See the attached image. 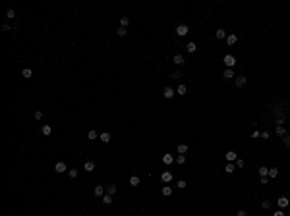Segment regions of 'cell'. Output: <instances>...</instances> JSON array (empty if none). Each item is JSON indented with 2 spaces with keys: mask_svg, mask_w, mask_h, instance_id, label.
Here are the masks:
<instances>
[{
  "mask_svg": "<svg viewBox=\"0 0 290 216\" xmlns=\"http://www.w3.org/2000/svg\"><path fill=\"white\" fill-rule=\"evenodd\" d=\"M222 62H224L226 68H234V66H236V56H234V54H224Z\"/></svg>",
  "mask_w": 290,
  "mask_h": 216,
  "instance_id": "cell-1",
  "label": "cell"
},
{
  "mask_svg": "<svg viewBox=\"0 0 290 216\" xmlns=\"http://www.w3.org/2000/svg\"><path fill=\"white\" fill-rule=\"evenodd\" d=\"M188 33H190V27L186 23H180L178 27H176V35H178V37H186Z\"/></svg>",
  "mask_w": 290,
  "mask_h": 216,
  "instance_id": "cell-2",
  "label": "cell"
},
{
  "mask_svg": "<svg viewBox=\"0 0 290 216\" xmlns=\"http://www.w3.org/2000/svg\"><path fill=\"white\" fill-rule=\"evenodd\" d=\"M276 205H279L281 208H286V207L290 205V199L286 197V195H282V197H279V199H276Z\"/></svg>",
  "mask_w": 290,
  "mask_h": 216,
  "instance_id": "cell-3",
  "label": "cell"
},
{
  "mask_svg": "<svg viewBox=\"0 0 290 216\" xmlns=\"http://www.w3.org/2000/svg\"><path fill=\"white\" fill-rule=\"evenodd\" d=\"M54 170L58 172V174H64V172H68V166H66V162L60 160V162H56V164H54Z\"/></svg>",
  "mask_w": 290,
  "mask_h": 216,
  "instance_id": "cell-4",
  "label": "cell"
},
{
  "mask_svg": "<svg viewBox=\"0 0 290 216\" xmlns=\"http://www.w3.org/2000/svg\"><path fill=\"white\" fill-rule=\"evenodd\" d=\"M246 81H248V79H246V75H238V77L234 79V85H236L238 89H242V87L246 85Z\"/></svg>",
  "mask_w": 290,
  "mask_h": 216,
  "instance_id": "cell-5",
  "label": "cell"
},
{
  "mask_svg": "<svg viewBox=\"0 0 290 216\" xmlns=\"http://www.w3.org/2000/svg\"><path fill=\"white\" fill-rule=\"evenodd\" d=\"M172 178H174V176H172V172H168V170H166V172H162V174H161V179L165 181L166 185H168V183L172 181Z\"/></svg>",
  "mask_w": 290,
  "mask_h": 216,
  "instance_id": "cell-6",
  "label": "cell"
},
{
  "mask_svg": "<svg viewBox=\"0 0 290 216\" xmlns=\"http://www.w3.org/2000/svg\"><path fill=\"white\" fill-rule=\"evenodd\" d=\"M176 95V89H172V87H165V91H162V97L165 98H172Z\"/></svg>",
  "mask_w": 290,
  "mask_h": 216,
  "instance_id": "cell-7",
  "label": "cell"
},
{
  "mask_svg": "<svg viewBox=\"0 0 290 216\" xmlns=\"http://www.w3.org/2000/svg\"><path fill=\"white\" fill-rule=\"evenodd\" d=\"M188 151H190V147L186 143H178V147H176V152H178V154H186Z\"/></svg>",
  "mask_w": 290,
  "mask_h": 216,
  "instance_id": "cell-8",
  "label": "cell"
},
{
  "mask_svg": "<svg viewBox=\"0 0 290 216\" xmlns=\"http://www.w3.org/2000/svg\"><path fill=\"white\" fill-rule=\"evenodd\" d=\"M222 77H224V79H234L236 77V75H234V69H232V68H226L224 72H222Z\"/></svg>",
  "mask_w": 290,
  "mask_h": 216,
  "instance_id": "cell-9",
  "label": "cell"
},
{
  "mask_svg": "<svg viewBox=\"0 0 290 216\" xmlns=\"http://www.w3.org/2000/svg\"><path fill=\"white\" fill-rule=\"evenodd\" d=\"M97 168V164L93 160H85V164H83V170H87V172H93Z\"/></svg>",
  "mask_w": 290,
  "mask_h": 216,
  "instance_id": "cell-10",
  "label": "cell"
},
{
  "mask_svg": "<svg viewBox=\"0 0 290 216\" xmlns=\"http://www.w3.org/2000/svg\"><path fill=\"white\" fill-rule=\"evenodd\" d=\"M186 93H188V87H186L184 83H180L178 87H176V95H180V97H184Z\"/></svg>",
  "mask_w": 290,
  "mask_h": 216,
  "instance_id": "cell-11",
  "label": "cell"
},
{
  "mask_svg": "<svg viewBox=\"0 0 290 216\" xmlns=\"http://www.w3.org/2000/svg\"><path fill=\"white\" fill-rule=\"evenodd\" d=\"M93 195H95V197H103V195H105V187H103V185H95Z\"/></svg>",
  "mask_w": 290,
  "mask_h": 216,
  "instance_id": "cell-12",
  "label": "cell"
},
{
  "mask_svg": "<svg viewBox=\"0 0 290 216\" xmlns=\"http://www.w3.org/2000/svg\"><path fill=\"white\" fill-rule=\"evenodd\" d=\"M224 157H226V160H228V162H236V160H238V154H236L234 151H228Z\"/></svg>",
  "mask_w": 290,
  "mask_h": 216,
  "instance_id": "cell-13",
  "label": "cell"
},
{
  "mask_svg": "<svg viewBox=\"0 0 290 216\" xmlns=\"http://www.w3.org/2000/svg\"><path fill=\"white\" fill-rule=\"evenodd\" d=\"M172 62H174L176 66H184V62H186V60H184V56H182V54H174Z\"/></svg>",
  "mask_w": 290,
  "mask_h": 216,
  "instance_id": "cell-14",
  "label": "cell"
},
{
  "mask_svg": "<svg viewBox=\"0 0 290 216\" xmlns=\"http://www.w3.org/2000/svg\"><path fill=\"white\" fill-rule=\"evenodd\" d=\"M226 42H228V45H236V42H238V35H234V33L226 35Z\"/></svg>",
  "mask_w": 290,
  "mask_h": 216,
  "instance_id": "cell-15",
  "label": "cell"
},
{
  "mask_svg": "<svg viewBox=\"0 0 290 216\" xmlns=\"http://www.w3.org/2000/svg\"><path fill=\"white\" fill-rule=\"evenodd\" d=\"M162 162L168 166V164H172V162H176V158L172 157V154H162Z\"/></svg>",
  "mask_w": 290,
  "mask_h": 216,
  "instance_id": "cell-16",
  "label": "cell"
},
{
  "mask_svg": "<svg viewBox=\"0 0 290 216\" xmlns=\"http://www.w3.org/2000/svg\"><path fill=\"white\" fill-rule=\"evenodd\" d=\"M99 139H101L103 143H110V139H112V135L108 133V131H105V133H101L99 135Z\"/></svg>",
  "mask_w": 290,
  "mask_h": 216,
  "instance_id": "cell-17",
  "label": "cell"
},
{
  "mask_svg": "<svg viewBox=\"0 0 290 216\" xmlns=\"http://www.w3.org/2000/svg\"><path fill=\"white\" fill-rule=\"evenodd\" d=\"M41 133L43 135H51L52 133V127H51V125H46V124H43L41 125Z\"/></svg>",
  "mask_w": 290,
  "mask_h": 216,
  "instance_id": "cell-18",
  "label": "cell"
},
{
  "mask_svg": "<svg viewBox=\"0 0 290 216\" xmlns=\"http://www.w3.org/2000/svg\"><path fill=\"white\" fill-rule=\"evenodd\" d=\"M275 133L279 135V137H284V135H286V129H284V125H276Z\"/></svg>",
  "mask_w": 290,
  "mask_h": 216,
  "instance_id": "cell-19",
  "label": "cell"
},
{
  "mask_svg": "<svg viewBox=\"0 0 290 216\" xmlns=\"http://www.w3.org/2000/svg\"><path fill=\"white\" fill-rule=\"evenodd\" d=\"M128 25H130V18H128V16H122V18H120V27H128Z\"/></svg>",
  "mask_w": 290,
  "mask_h": 216,
  "instance_id": "cell-20",
  "label": "cell"
},
{
  "mask_svg": "<svg viewBox=\"0 0 290 216\" xmlns=\"http://www.w3.org/2000/svg\"><path fill=\"white\" fill-rule=\"evenodd\" d=\"M161 193L165 195V197H170V195H172V187H170V185H165V187L161 189Z\"/></svg>",
  "mask_w": 290,
  "mask_h": 216,
  "instance_id": "cell-21",
  "label": "cell"
},
{
  "mask_svg": "<svg viewBox=\"0 0 290 216\" xmlns=\"http://www.w3.org/2000/svg\"><path fill=\"white\" fill-rule=\"evenodd\" d=\"M87 139H89V141H95V139H99V133H97L95 129H89V133H87Z\"/></svg>",
  "mask_w": 290,
  "mask_h": 216,
  "instance_id": "cell-22",
  "label": "cell"
},
{
  "mask_svg": "<svg viewBox=\"0 0 290 216\" xmlns=\"http://www.w3.org/2000/svg\"><path fill=\"white\" fill-rule=\"evenodd\" d=\"M259 176H261V178H267L269 176V168L267 166H259Z\"/></svg>",
  "mask_w": 290,
  "mask_h": 216,
  "instance_id": "cell-23",
  "label": "cell"
},
{
  "mask_svg": "<svg viewBox=\"0 0 290 216\" xmlns=\"http://www.w3.org/2000/svg\"><path fill=\"white\" fill-rule=\"evenodd\" d=\"M215 37H217V39H224V41H226V31H224V29H217Z\"/></svg>",
  "mask_w": 290,
  "mask_h": 216,
  "instance_id": "cell-24",
  "label": "cell"
},
{
  "mask_svg": "<svg viewBox=\"0 0 290 216\" xmlns=\"http://www.w3.org/2000/svg\"><path fill=\"white\" fill-rule=\"evenodd\" d=\"M116 189H118V187H116L114 183H108V185H106V193H108V195H114Z\"/></svg>",
  "mask_w": 290,
  "mask_h": 216,
  "instance_id": "cell-25",
  "label": "cell"
},
{
  "mask_svg": "<svg viewBox=\"0 0 290 216\" xmlns=\"http://www.w3.org/2000/svg\"><path fill=\"white\" fill-rule=\"evenodd\" d=\"M186 50L188 52H195L197 50V45H195V42H188V45H186Z\"/></svg>",
  "mask_w": 290,
  "mask_h": 216,
  "instance_id": "cell-26",
  "label": "cell"
},
{
  "mask_svg": "<svg viewBox=\"0 0 290 216\" xmlns=\"http://www.w3.org/2000/svg\"><path fill=\"white\" fill-rule=\"evenodd\" d=\"M234 170H236V164H232V162H228V164H226V168H224L226 174H232Z\"/></svg>",
  "mask_w": 290,
  "mask_h": 216,
  "instance_id": "cell-27",
  "label": "cell"
},
{
  "mask_svg": "<svg viewBox=\"0 0 290 216\" xmlns=\"http://www.w3.org/2000/svg\"><path fill=\"white\" fill-rule=\"evenodd\" d=\"M21 75H23V77H25V79H29V77H31V75H33V69H29V68L21 69Z\"/></svg>",
  "mask_w": 290,
  "mask_h": 216,
  "instance_id": "cell-28",
  "label": "cell"
},
{
  "mask_svg": "<svg viewBox=\"0 0 290 216\" xmlns=\"http://www.w3.org/2000/svg\"><path fill=\"white\" fill-rule=\"evenodd\" d=\"M103 203H105V205H112V195L105 193V195H103Z\"/></svg>",
  "mask_w": 290,
  "mask_h": 216,
  "instance_id": "cell-29",
  "label": "cell"
},
{
  "mask_svg": "<svg viewBox=\"0 0 290 216\" xmlns=\"http://www.w3.org/2000/svg\"><path fill=\"white\" fill-rule=\"evenodd\" d=\"M116 35H118V37H126V35H128V29L118 27V29H116Z\"/></svg>",
  "mask_w": 290,
  "mask_h": 216,
  "instance_id": "cell-30",
  "label": "cell"
},
{
  "mask_svg": "<svg viewBox=\"0 0 290 216\" xmlns=\"http://www.w3.org/2000/svg\"><path fill=\"white\" fill-rule=\"evenodd\" d=\"M6 18H8V19H14V18H16V10H14V8L6 10Z\"/></svg>",
  "mask_w": 290,
  "mask_h": 216,
  "instance_id": "cell-31",
  "label": "cell"
},
{
  "mask_svg": "<svg viewBox=\"0 0 290 216\" xmlns=\"http://www.w3.org/2000/svg\"><path fill=\"white\" fill-rule=\"evenodd\" d=\"M276 176H279V170H276V168H269V176H267V178H273V179H275Z\"/></svg>",
  "mask_w": 290,
  "mask_h": 216,
  "instance_id": "cell-32",
  "label": "cell"
},
{
  "mask_svg": "<svg viewBox=\"0 0 290 216\" xmlns=\"http://www.w3.org/2000/svg\"><path fill=\"white\" fill-rule=\"evenodd\" d=\"M130 185H134V187H135V185H139V178H138V176H132V178H130Z\"/></svg>",
  "mask_w": 290,
  "mask_h": 216,
  "instance_id": "cell-33",
  "label": "cell"
},
{
  "mask_svg": "<svg viewBox=\"0 0 290 216\" xmlns=\"http://www.w3.org/2000/svg\"><path fill=\"white\" fill-rule=\"evenodd\" d=\"M176 162H178L180 166H184L186 164V157H184V154H178V157H176Z\"/></svg>",
  "mask_w": 290,
  "mask_h": 216,
  "instance_id": "cell-34",
  "label": "cell"
},
{
  "mask_svg": "<svg viewBox=\"0 0 290 216\" xmlns=\"http://www.w3.org/2000/svg\"><path fill=\"white\" fill-rule=\"evenodd\" d=\"M170 77H172V79H180V77H182V72H180V69H176V72H172V74H170Z\"/></svg>",
  "mask_w": 290,
  "mask_h": 216,
  "instance_id": "cell-35",
  "label": "cell"
},
{
  "mask_svg": "<svg viewBox=\"0 0 290 216\" xmlns=\"http://www.w3.org/2000/svg\"><path fill=\"white\" fill-rule=\"evenodd\" d=\"M282 143H284V147H288V149H290V135H288V133L282 137Z\"/></svg>",
  "mask_w": 290,
  "mask_h": 216,
  "instance_id": "cell-36",
  "label": "cell"
},
{
  "mask_svg": "<svg viewBox=\"0 0 290 216\" xmlns=\"http://www.w3.org/2000/svg\"><path fill=\"white\" fill-rule=\"evenodd\" d=\"M68 176H70L72 179H74V178H78V170H76V168H72V170H68Z\"/></svg>",
  "mask_w": 290,
  "mask_h": 216,
  "instance_id": "cell-37",
  "label": "cell"
},
{
  "mask_svg": "<svg viewBox=\"0 0 290 216\" xmlns=\"http://www.w3.org/2000/svg\"><path fill=\"white\" fill-rule=\"evenodd\" d=\"M176 185H178V189H186V185H188V183H186L184 179H178V181H176Z\"/></svg>",
  "mask_w": 290,
  "mask_h": 216,
  "instance_id": "cell-38",
  "label": "cell"
},
{
  "mask_svg": "<svg viewBox=\"0 0 290 216\" xmlns=\"http://www.w3.org/2000/svg\"><path fill=\"white\" fill-rule=\"evenodd\" d=\"M234 164H236V168H244V158H238Z\"/></svg>",
  "mask_w": 290,
  "mask_h": 216,
  "instance_id": "cell-39",
  "label": "cell"
},
{
  "mask_svg": "<svg viewBox=\"0 0 290 216\" xmlns=\"http://www.w3.org/2000/svg\"><path fill=\"white\" fill-rule=\"evenodd\" d=\"M33 118H35V120H43V112H41V110H37L35 114H33Z\"/></svg>",
  "mask_w": 290,
  "mask_h": 216,
  "instance_id": "cell-40",
  "label": "cell"
},
{
  "mask_svg": "<svg viewBox=\"0 0 290 216\" xmlns=\"http://www.w3.org/2000/svg\"><path fill=\"white\" fill-rule=\"evenodd\" d=\"M261 207H263V208H269V207H271V201H267V199H265V201L261 203Z\"/></svg>",
  "mask_w": 290,
  "mask_h": 216,
  "instance_id": "cell-41",
  "label": "cell"
},
{
  "mask_svg": "<svg viewBox=\"0 0 290 216\" xmlns=\"http://www.w3.org/2000/svg\"><path fill=\"white\" fill-rule=\"evenodd\" d=\"M259 183H261V185H267L269 183V178H261V179H259Z\"/></svg>",
  "mask_w": 290,
  "mask_h": 216,
  "instance_id": "cell-42",
  "label": "cell"
},
{
  "mask_svg": "<svg viewBox=\"0 0 290 216\" xmlns=\"http://www.w3.org/2000/svg\"><path fill=\"white\" fill-rule=\"evenodd\" d=\"M269 137H271V133H269V131H263V133H261V139H269Z\"/></svg>",
  "mask_w": 290,
  "mask_h": 216,
  "instance_id": "cell-43",
  "label": "cell"
},
{
  "mask_svg": "<svg viewBox=\"0 0 290 216\" xmlns=\"http://www.w3.org/2000/svg\"><path fill=\"white\" fill-rule=\"evenodd\" d=\"M236 216H248V212H246V210H238V212H236Z\"/></svg>",
  "mask_w": 290,
  "mask_h": 216,
  "instance_id": "cell-44",
  "label": "cell"
},
{
  "mask_svg": "<svg viewBox=\"0 0 290 216\" xmlns=\"http://www.w3.org/2000/svg\"><path fill=\"white\" fill-rule=\"evenodd\" d=\"M2 31L8 33V31H12V27H10V25H2Z\"/></svg>",
  "mask_w": 290,
  "mask_h": 216,
  "instance_id": "cell-45",
  "label": "cell"
},
{
  "mask_svg": "<svg viewBox=\"0 0 290 216\" xmlns=\"http://www.w3.org/2000/svg\"><path fill=\"white\" fill-rule=\"evenodd\" d=\"M273 216H286V214H284V212H282V210H276V212H275V214H273Z\"/></svg>",
  "mask_w": 290,
  "mask_h": 216,
  "instance_id": "cell-46",
  "label": "cell"
}]
</instances>
